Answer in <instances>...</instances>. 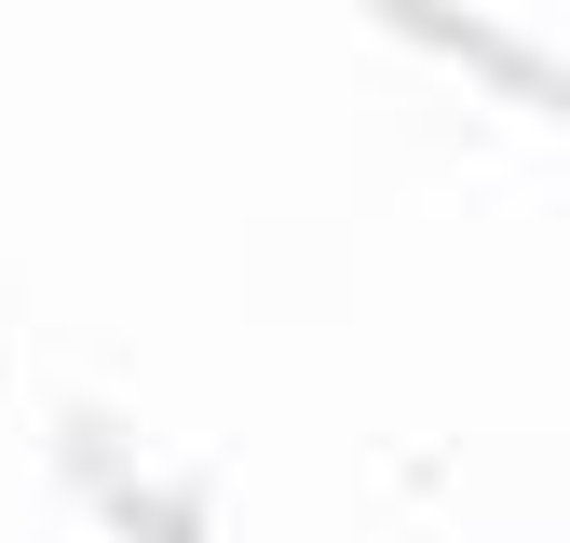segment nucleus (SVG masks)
Listing matches in <instances>:
<instances>
[]
</instances>
